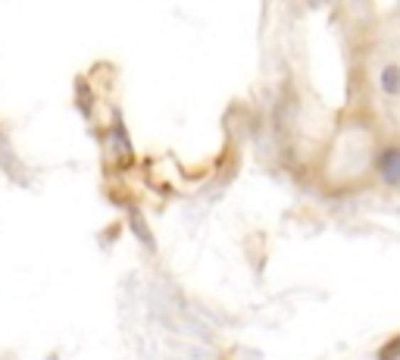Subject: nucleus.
Returning a JSON list of instances; mask_svg holds the SVG:
<instances>
[{
	"label": "nucleus",
	"instance_id": "3",
	"mask_svg": "<svg viewBox=\"0 0 400 360\" xmlns=\"http://www.w3.org/2000/svg\"><path fill=\"white\" fill-rule=\"evenodd\" d=\"M379 360H400V335L394 342H388L385 348L379 351Z\"/></svg>",
	"mask_w": 400,
	"mask_h": 360
},
{
	"label": "nucleus",
	"instance_id": "2",
	"mask_svg": "<svg viewBox=\"0 0 400 360\" xmlns=\"http://www.w3.org/2000/svg\"><path fill=\"white\" fill-rule=\"evenodd\" d=\"M382 88H385L391 97L400 94V66H385L382 69Z\"/></svg>",
	"mask_w": 400,
	"mask_h": 360
},
{
	"label": "nucleus",
	"instance_id": "1",
	"mask_svg": "<svg viewBox=\"0 0 400 360\" xmlns=\"http://www.w3.org/2000/svg\"><path fill=\"white\" fill-rule=\"evenodd\" d=\"M375 169H379L382 182L400 185V147H385V151L379 154V163H375Z\"/></svg>",
	"mask_w": 400,
	"mask_h": 360
}]
</instances>
